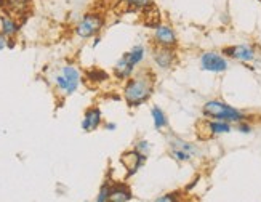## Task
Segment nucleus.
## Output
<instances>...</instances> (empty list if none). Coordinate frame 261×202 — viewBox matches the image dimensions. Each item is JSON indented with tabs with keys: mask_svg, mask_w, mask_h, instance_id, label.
<instances>
[{
	"mask_svg": "<svg viewBox=\"0 0 261 202\" xmlns=\"http://www.w3.org/2000/svg\"><path fill=\"white\" fill-rule=\"evenodd\" d=\"M155 88V75L151 69H140L127 79L123 84V99L128 108H140L146 105L154 93Z\"/></svg>",
	"mask_w": 261,
	"mask_h": 202,
	"instance_id": "f257e3e1",
	"label": "nucleus"
},
{
	"mask_svg": "<svg viewBox=\"0 0 261 202\" xmlns=\"http://www.w3.org/2000/svg\"><path fill=\"white\" fill-rule=\"evenodd\" d=\"M202 116L203 119L229 122L232 125H236L237 122H242V120H250L242 109L236 108L218 98L208 99L202 105Z\"/></svg>",
	"mask_w": 261,
	"mask_h": 202,
	"instance_id": "f03ea898",
	"label": "nucleus"
},
{
	"mask_svg": "<svg viewBox=\"0 0 261 202\" xmlns=\"http://www.w3.org/2000/svg\"><path fill=\"white\" fill-rule=\"evenodd\" d=\"M165 140H167L170 157L179 164L191 162V161H194L196 157L200 156V148L196 143L181 138V137H178V135H175L173 132H167Z\"/></svg>",
	"mask_w": 261,
	"mask_h": 202,
	"instance_id": "7ed1b4c3",
	"label": "nucleus"
},
{
	"mask_svg": "<svg viewBox=\"0 0 261 202\" xmlns=\"http://www.w3.org/2000/svg\"><path fill=\"white\" fill-rule=\"evenodd\" d=\"M106 19L105 15L99 11H87L81 16L74 26V34L82 40L95 39L99 36V32L105 29Z\"/></svg>",
	"mask_w": 261,
	"mask_h": 202,
	"instance_id": "20e7f679",
	"label": "nucleus"
},
{
	"mask_svg": "<svg viewBox=\"0 0 261 202\" xmlns=\"http://www.w3.org/2000/svg\"><path fill=\"white\" fill-rule=\"evenodd\" d=\"M81 71L74 64H64L60 67L58 74H55L53 84L61 95L71 96L77 92L79 85H81Z\"/></svg>",
	"mask_w": 261,
	"mask_h": 202,
	"instance_id": "39448f33",
	"label": "nucleus"
},
{
	"mask_svg": "<svg viewBox=\"0 0 261 202\" xmlns=\"http://www.w3.org/2000/svg\"><path fill=\"white\" fill-rule=\"evenodd\" d=\"M199 66L202 71L212 72V74H224L229 71L231 60H228L221 52L217 50H207L200 53L199 56Z\"/></svg>",
	"mask_w": 261,
	"mask_h": 202,
	"instance_id": "423d86ee",
	"label": "nucleus"
},
{
	"mask_svg": "<svg viewBox=\"0 0 261 202\" xmlns=\"http://www.w3.org/2000/svg\"><path fill=\"white\" fill-rule=\"evenodd\" d=\"M221 53L231 61H237L241 64H252L258 58V50L253 43H236L229 45V47H224Z\"/></svg>",
	"mask_w": 261,
	"mask_h": 202,
	"instance_id": "0eeeda50",
	"label": "nucleus"
},
{
	"mask_svg": "<svg viewBox=\"0 0 261 202\" xmlns=\"http://www.w3.org/2000/svg\"><path fill=\"white\" fill-rule=\"evenodd\" d=\"M152 45L154 47H165V48H176L178 47V34L173 26L161 22L152 31Z\"/></svg>",
	"mask_w": 261,
	"mask_h": 202,
	"instance_id": "6e6552de",
	"label": "nucleus"
},
{
	"mask_svg": "<svg viewBox=\"0 0 261 202\" xmlns=\"http://www.w3.org/2000/svg\"><path fill=\"white\" fill-rule=\"evenodd\" d=\"M151 58L154 66L159 69L168 71L176 64V48H165V47H154L151 52Z\"/></svg>",
	"mask_w": 261,
	"mask_h": 202,
	"instance_id": "1a4fd4ad",
	"label": "nucleus"
},
{
	"mask_svg": "<svg viewBox=\"0 0 261 202\" xmlns=\"http://www.w3.org/2000/svg\"><path fill=\"white\" fill-rule=\"evenodd\" d=\"M146 161H147V156L135 149L125 151L120 156V162L123 164V167H125V170H127V178L136 175V172H140V168L144 167Z\"/></svg>",
	"mask_w": 261,
	"mask_h": 202,
	"instance_id": "9d476101",
	"label": "nucleus"
},
{
	"mask_svg": "<svg viewBox=\"0 0 261 202\" xmlns=\"http://www.w3.org/2000/svg\"><path fill=\"white\" fill-rule=\"evenodd\" d=\"M101 125H103V112H101V109L98 106L88 108L84 112V119L81 122L82 130L87 132V133H90V132L98 130Z\"/></svg>",
	"mask_w": 261,
	"mask_h": 202,
	"instance_id": "9b49d317",
	"label": "nucleus"
},
{
	"mask_svg": "<svg viewBox=\"0 0 261 202\" xmlns=\"http://www.w3.org/2000/svg\"><path fill=\"white\" fill-rule=\"evenodd\" d=\"M21 31V24L8 13L0 15V32L8 39H15Z\"/></svg>",
	"mask_w": 261,
	"mask_h": 202,
	"instance_id": "f8f14e48",
	"label": "nucleus"
},
{
	"mask_svg": "<svg viewBox=\"0 0 261 202\" xmlns=\"http://www.w3.org/2000/svg\"><path fill=\"white\" fill-rule=\"evenodd\" d=\"M146 53H147V50H146L144 45L143 43H136V45H133V47L127 53L122 55V58L128 63V66H132L133 69H136V67H138L144 61Z\"/></svg>",
	"mask_w": 261,
	"mask_h": 202,
	"instance_id": "ddd939ff",
	"label": "nucleus"
},
{
	"mask_svg": "<svg viewBox=\"0 0 261 202\" xmlns=\"http://www.w3.org/2000/svg\"><path fill=\"white\" fill-rule=\"evenodd\" d=\"M234 130V125L224 120H212L205 119V132L208 137H221V135H228Z\"/></svg>",
	"mask_w": 261,
	"mask_h": 202,
	"instance_id": "4468645a",
	"label": "nucleus"
},
{
	"mask_svg": "<svg viewBox=\"0 0 261 202\" xmlns=\"http://www.w3.org/2000/svg\"><path fill=\"white\" fill-rule=\"evenodd\" d=\"M133 197L132 189L125 183H114L109 189V202H130Z\"/></svg>",
	"mask_w": 261,
	"mask_h": 202,
	"instance_id": "2eb2a0df",
	"label": "nucleus"
},
{
	"mask_svg": "<svg viewBox=\"0 0 261 202\" xmlns=\"http://www.w3.org/2000/svg\"><path fill=\"white\" fill-rule=\"evenodd\" d=\"M151 117H152V123H154V129L157 132H164L168 129V117L165 114V111L161 108V106H157L154 105L151 108Z\"/></svg>",
	"mask_w": 261,
	"mask_h": 202,
	"instance_id": "dca6fc26",
	"label": "nucleus"
},
{
	"mask_svg": "<svg viewBox=\"0 0 261 202\" xmlns=\"http://www.w3.org/2000/svg\"><path fill=\"white\" fill-rule=\"evenodd\" d=\"M133 149L149 157V154H151V149H152V144H151V141H149V140H146V138H140V140H136V141H135V144H133Z\"/></svg>",
	"mask_w": 261,
	"mask_h": 202,
	"instance_id": "f3484780",
	"label": "nucleus"
},
{
	"mask_svg": "<svg viewBox=\"0 0 261 202\" xmlns=\"http://www.w3.org/2000/svg\"><path fill=\"white\" fill-rule=\"evenodd\" d=\"M109 189H111V183L105 182L98 191V196H96L95 202H109Z\"/></svg>",
	"mask_w": 261,
	"mask_h": 202,
	"instance_id": "a211bd4d",
	"label": "nucleus"
},
{
	"mask_svg": "<svg viewBox=\"0 0 261 202\" xmlns=\"http://www.w3.org/2000/svg\"><path fill=\"white\" fill-rule=\"evenodd\" d=\"M234 130H237L242 135H250L253 132V125L250 123V120H242V122H237L234 125Z\"/></svg>",
	"mask_w": 261,
	"mask_h": 202,
	"instance_id": "6ab92c4d",
	"label": "nucleus"
},
{
	"mask_svg": "<svg viewBox=\"0 0 261 202\" xmlns=\"http://www.w3.org/2000/svg\"><path fill=\"white\" fill-rule=\"evenodd\" d=\"M154 202H179V193H167V194H162L161 197H157Z\"/></svg>",
	"mask_w": 261,
	"mask_h": 202,
	"instance_id": "aec40b11",
	"label": "nucleus"
},
{
	"mask_svg": "<svg viewBox=\"0 0 261 202\" xmlns=\"http://www.w3.org/2000/svg\"><path fill=\"white\" fill-rule=\"evenodd\" d=\"M120 2H123V4H127V5H130V7H133V8H143L144 5H147L151 2V0H120Z\"/></svg>",
	"mask_w": 261,
	"mask_h": 202,
	"instance_id": "412c9836",
	"label": "nucleus"
},
{
	"mask_svg": "<svg viewBox=\"0 0 261 202\" xmlns=\"http://www.w3.org/2000/svg\"><path fill=\"white\" fill-rule=\"evenodd\" d=\"M8 47V37H5L2 32H0V52L5 50Z\"/></svg>",
	"mask_w": 261,
	"mask_h": 202,
	"instance_id": "4be33fe9",
	"label": "nucleus"
},
{
	"mask_svg": "<svg viewBox=\"0 0 261 202\" xmlns=\"http://www.w3.org/2000/svg\"><path fill=\"white\" fill-rule=\"evenodd\" d=\"M105 129L109 130V132H114V130L117 129V123H114V122H108V123H105Z\"/></svg>",
	"mask_w": 261,
	"mask_h": 202,
	"instance_id": "5701e85b",
	"label": "nucleus"
},
{
	"mask_svg": "<svg viewBox=\"0 0 261 202\" xmlns=\"http://www.w3.org/2000/svg\"><path fill=\"white\" fill-rule=\"evenodd\" d=\"M99 43H101V37L98 36V37H95V40H93V43H92V47H93V48H96Z\"/></svg>",
	"mask_w": 261,
	"mask_h": 202,
	"instance_id": "b1692460",
	"label": "nucleus"
},
{
	"mask_svg": "<svg viewBox=\"0 0 261 202\" xmlns=\"http://www.w3.org/2000/svg\"><path fill=\"white\" fill-rule=\"evenodd\" d=\"M256 2H259V4H261V0H256Z\"/></svg>",
	"mask_w": 261,
	"mask_h": 202,
	"instance_id": "393cba45",
	"label": "nucleus"
}]
</instances>
